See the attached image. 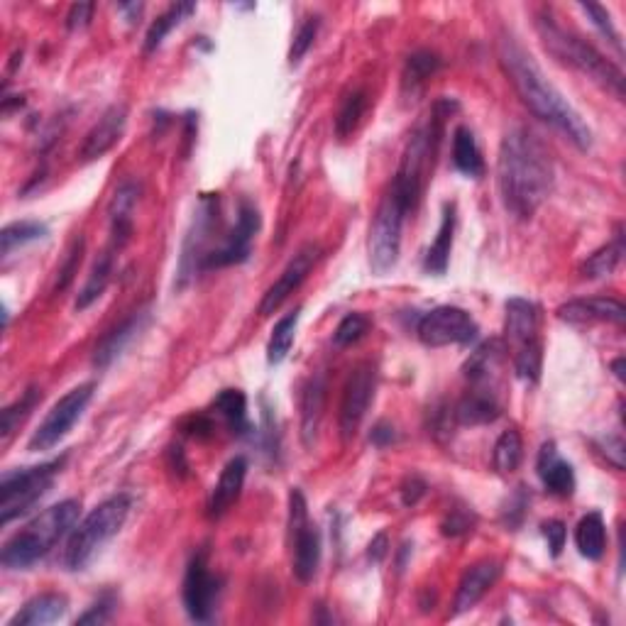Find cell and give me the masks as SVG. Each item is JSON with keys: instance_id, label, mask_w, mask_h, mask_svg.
Returning a JSON list of instances; mask_svg holds the SVG:
<instances>
[{"instance_id": "obj_1", "label": "cell", "mask_w": 626, "mask_h": 626, "mask_svg": "<svg viewBox=\"0 0 626 626\" xmlns=\"http://www.w3.org/2000/svg\"><path fill=\"white\" fill-rule=\"evenodd\" d=\"M556 169L541 137L512 128L502 137L497 157V186L504 208L519 221H529L551 196Z\"/></svg>"}, {"instance_id": "obj_2", "label": "cell", "mask_w": 626, "mask_h": 626, "mask_svg": "<svg viewBox=\"0 0 626 626\" xmlns=\"http://www.w3.org/2000/svg\"><path fill=\"white\" fill-rule=\"evenodd\" d=\"M499 64L504 74L512 81L514 91L519 93L521 103L529 108L536 118L556 128L573 142L582 152L592 147V130L582 120V115L568 103V98L560 93L551 81L546 79L543 69L538 67L536 59L526 52L514 37H504L499 42Z\"/></svg>"}, {"instance_id": "obj_3", "label": "cell", "mask_w": 626, "mask_h": 626, "mask_svg": "<svg viewBox=\"0 0 626 626\" xmlns=\"http://www.w3.org/2000/svg\"><path fill=\"white\" fill-rule=\"evenodd\" d=\"M81 502L79 499H64L42 512L40 516L23 526L0 551V563L8 570H27L62 541L64 536L71 534L79 521Z\"/></svg>"}, {"instance_id": "obj_4", "label": "cell", "mask_w": 626, "mask_h": 626, "mask_svg": "<svg viewBox=\"0 0 626 626\" xmlns=\"http://www.w3.org/2000/svg\"><path fill=\"white\" fill-rule=\"evenodd\" d=\"M536 30L541 35L543 47L548 54L558 59V62L568 64V67L578 69L580 74L590 76L595 84H600L602 89H607L614 98L624 101V74L622 69L614 67L609 59H604V54L597 52L590 42L580 40L573 32L563 30L556 20L548 15V18L536 20Z\"/></svg>"}, {"instance_id": "obj_5", "label": "cell", "mask_w": 626, "mask_h": 626, "mask_svg": "<svg viewBox=\"0 0 626 626\" xmlns=\"http://www.w3.org/2000/svg\"><path fill=\"white\" fill-rule=\"evenodd\" d=\"M130 507H133V499L128 494H115V497H108L106 502L98 504L96 509H91L84 516V521L71 531L67 548H64V568L71 573L84 570L96 558V553L113 536L120 534V529L128 521Z\"/></svg>"}, {"instance_id": "obj_6", "label": "cell", "mask_w": 626, "mask_h": 626, "mask_svg": "<svg viewBox=\"0 0 626 626\" xmlns=\"http://www.w3.org/2000/svg\"><path fill=\"white\" fill-rule=\"evenodd\" d=\"M64 463H67V455L57 460H47L42 465H32V468L5 472L0 477V524H10L18 516L30 512L52 490Z\"/></svg>"}, {"instance_id": "obj_7", "label": "cell", "mask_w": 626, "mask_h": 626, "mask_svg": "<svg viewBox=\"0 0 626 626\" xmlns=\"http://www.w3.org/2000/svg\"><path fill=\"white\" fill-rule=\"evenodd\" d=\"M406 203L394 194L392 189L384 194L375 213V221L370 225V265L377 274L389 272L399 260V250H402V228L406 216H409Z\"/></svg>"}, {"instance_id": "obj_8", "label": "cell", "mask_w": 626, "mask_h": 626, "mask_svg": "<svg viewBox=\"0 0 626 626\" xmlns=\"http://www.w3.org/2000/svg\"><path fill=\"white\" fill-rule=\"evenodd\" d=\"M218 223H221V199H218V194H203L189 233L184 238V247H181L177 272L179 289H184L196 277V272H203V262L213 250L211 238L218 230Z\"/></svg>"}, {"instance_id": "obj_9", "label": "cell", "mask_w": 626, "mask_h": 626, "mask_svg": "<svg viewBox=\"0 0 626 626\" xmlns=\"http://www.w3.org/2000/svg\"><path fill=\"white\" fill-rule=\"evenodd\" d=\"M289 536L291 551H294V575L301 582H311L321 565L323 543L321 531L309 521V504H306L304 492L296 487L289 492Z\"/></svg>"}, {"instance_id": "obj_10", "label": "cell", "mask_w": 626, "mask_h": 626, "mask_svg": "<svg viewBox=\"0 0 626 626\" xmlns=\"http://www.w3.org/2000/svg\"><path fill=\"white\" fill-rule=\"evenodd\" d=\"M93 392H96V384L93 382L79 384V387L69 389V392L49 409V414L42 419V424L37 426L35 433H32L27 448H30L32 453H40V450H49L57 446L59 441H64V438L69 436L71 428L76 426V421H79L81 416H84V411L89 409Z\"/></svg>"}, {"instance_id": "obj_11", "label": "cell", "mask_w": 626, "mask_h": 626, "mask_svg": "<svg viewBox=\"0 0 626 626\" xmlns=\"http://www.w3.org/2000/svg\"><path fill=\"white\" fill-rule=\"evenodd\" d=\"M419 340L426 348H446V345H468L477 338V323L465 309L458 306H438L419 321Z\"/></svg>"}, {"instance_id": "obj_12", "label": "cell", "mask_w": 626, "mask_h": 626, "mask_svg": "<svg viewBox=\"0 0 626 626\" xmlns=\"http://www.w3.org/2000/svg\"><path fill=\"white\" fill-rule=\"evenodd\" d=\"M260 211L252 201L243 199L238 206V218L235 225L228 230V235H223L221 245L206 257L203 262V272L206 269H221L230 265H243L247 262L252 252V240H255L257 230H260Z\"/></svg>"}, {"instance_id": "obj_13", "label": "cell", "mask_w": 626, "mask_h": 626, "mask_svg": "<svg viewBox=\"0 0 626 626\" xmlns=\"http://www.w3.org/2000/svg\"><path fill=\"white\" fill-rule=\"evenodd\" d=\"M377 389V370L370 362H362L350 372L348 382L343 389V402H340V436L343 441L355 438L370 411L372 399Z\"/></svg>"}, {"instance_id": "obj_14", "label": "cell", "mask_w": 626, "mask_h": 626, "mask_svg": "<svg viewBox=\"0 0 626 626\" xmlns=\"http://www.w3.org/2000/svg\"><path fill=\"white\" fill-rule=\"evenodd\" d=\"M218 595H221V580L208 568V553H196L189 568H186L184 590H181L186 614L194 622H208L213 617V609H216Z\"/></svg>"}, {"instance_id": "obj_15", "label": "cell", "mask_w": 626, "mask_h": 626, "mask_svg": "<svg viewBox=\"0 0 626 626\" xmlns=\"http://www.w3.org/2000/svg\"><path fill=\"white\" fill-rule=\"evenodd\" d=\"M316 260H318L316 245L301 247V250L291 257L289 265L284 267V272L279 274L277 282H274L272 287L265 291V296H262L260 316H272V313L277 311L279 306H282L284 301H287L289 296L301 287V284H304V279L309 277V272L313 269V265H316Z\"/></svg>"}, {"instance_id": "obj_16", "label": "cell", "mask_w": 626, "mask_h": 626, "mask_svg": "<svg viewBox=\"0 0 626 626\" xmlns=\"http://www.w3.org/2000/svg\"><path fill=\"white\" fill-rule=\"evenodd\" d=\"M125 125H128V108L123 103H115L108 108L106 113L98 118V123L89 130V135L84 137V145H81L79 157L84 162H93V159H101L103 155L113 150L120 142V137L125 133Z\"/></svg>"}, {"instance_id": "obj_17", "label": "cell", "mask_w": 626, "mask_h": 626, "mask_svg": "<svg viewBox=\"0 0 626 626\" xmlns=\"http://www.w3.org/2000/svg\"><path fill=\"white\" fill-rule=\"evenodd\" d=\"M499 575H502V563H499V560L487 558V560H480V563L470 565V568L465 570L463 580H460L458 592H455L453 612H450V617H460V614L470 612V609L492 590L494 582L499 580Z\"/></svg>"}, {"instance_id": "obj_18", "label": "cell", "mask_w": 626, "mask_h": 626, "mask_svg": "<svg viewBox=\"0 0 626 626\" xmlns=\"http://www.w3.org/2000/svg\"><path fill=\"white\" fill-rule=\"evenodd\" d=\"M560 321L575 323V326H587V323H612V326H624L626 309L617 299L607 296H590V299L568 301L558 309Z\"/></svg>"}, {"instance_id": "obj_19", "label": "cell", "mask_w": 626, "mask_h": 626, "mask_svg": "<svg viewBox=\"0 0 626 626\" xmlns=\"http://www.w3.org/2000/svg\"><path fill=\"white\" fill-rule=\"evenodd\" d=\"M147 323H150V309H140L130 318H125L118 328H113V331L96 345L93 365H96L98 370H106L108 365H113V362L125 353V348L145 331Z\"/></svg>"}, {"instance_id": "obj_20", "label": "cell", "mask_w": 626, "mask_h": 626, "mask_svg": "<svg viewBox=\"0 0 626 626\" xmlns=\"http://www.w3.org/2000/svg\"><path fill=\"white\" fill-rule=\"evenodd\" d=\"M536 470L543 487L551 494H556V497H570V494L575 492L573 465L565 463V460L560 458L556 443L553 441L543 443L541 450H538Z\"/></svg>"}, {"instance_id": "obj_21", "label": "cell", "mask_w": 626, "mask_h": 626, "mask_svg": "<svg viewBox=\"0 0 626 626\" xmlns=\"http://www.w3.org/2000/svg\"><path fill=\"white\" fill-rule=\"evenodd\" d=\"M504 336L507 343L516 350L536 343L538 338V306L529 299H509L507 301V321H504Z\"/></svg>"}, {"instance_id": "obj_22", "label": "cell", "mask_w": 626, "mask_h": 626, "mask_svg": "<svg viewBox=\"0 0 626 626\" xmlns=\"http://www.w3.org/2000/svg\"><path fill=\"white\" fill-rule=\"evenodd\" d=\"M245 477H247V460L243 458V455H238V458H233L228 465H225L221 477H218V482L213 485L211 497H208V516H211V519L223 516L235 502H238L240 492H243V485H245Z\"/></svg>"}, {"instance_id": "obj_23", "label": "cell", "mask_w": 626, "mask_h": 626, "mask_svg": "<svg viewBox=\"0 0 626 626\" xmlns=\"http://www.w3.org/2000/svg\"><path fill=\"white\" fill-rule=\"evenodd\" d=\"M502 414V404H499L497 392L494 389L472 387L458 406H455V419L463 426H485L499 419Z\"/></svg>"}, {"instance_id": "obj_24", "label": "cell", "mask_w": 626, "mask_h": 626, "mask_svg": "<svg viewBox=\"0 0 626 626\" xmlns=\"http://www.w3.org/2000/svg\"><path fill=\"white\" fill-rule=\"evenodd\" d=\"M504 353H507V348H504L502 340H487L470 355L463 370L472 387L494 389V377L502 367Z\"/></svg>"}, {"instance_id": "obj_25", "label": "cell", "mask_w": 626, "mask_h": 626, "mask_svg": "<svg viewBox=\"0 0 626 626\" xmlns=\"http://www.w3.org/2000/svg\"><path fill=\"white\" fill-rule=\"evenodd\" d=\"M323 409H326V377L318 372L306 382L304 392H301V438H304L306 448L316 443Z\"/></svg>"}, {"instance_id": "obj_26", "label": "cell", "mask_w": 626, "mask_h": 626, "mask_svg": "<svg viewBox=\"0 0 626 626\" xmlns=\"http://www.w3.org/2000/svg\"><path fill=\"white\" fill-rule=\"evenodd\" d=\"M69 612V600L59 592H45V595L32 597L30 602L10 619L8 626H45L54 624Z\"/></svg>"}, {"instance_id": "obj_27", "label": "cell", "mask_w": 626, "mask_h": 626, "mask_svg": "<svg viewBox=\"0 0 626 626\" xmlns=\"http://www.w3.org/2000/svg\"><path fill=\"white\" fill-rule=\"evenodd\" d=\"M453 238H455V203H446L443 208V221L438 228L436 240L426 252L424 269L433 277H443L450 265V252H453Z\"/></svg>"}, {"instance_id": "obj_28", "label": "cell", "mask_w": 626, "mask_h": 626, "mask_svg": "<svg viewBox=\"0 0 626 626\" xmlns=\"http://www.w3.org/2000/svg\"><path fill=\"white\" fill-rule=\"evenodd\" d=\"M115 255H118V250H113V247L108 245V250L101 252V255H98V260L93 262L89 279H86L84 289L79 291V299H76V311L89 309L93 301L101 299L103 291L108 289V284H111V277H113Z\"/></svg>"}, {"instance_id": "obj_29", "label": "cell", "mask_w": 626, "mask_h": 626, "mask_svg": "<svg viewBox=\"0 0 626 626\" xmlns=\"http://www.w3.org/2000/svg\"><path fill=\"white\" fill-rule=\"evenodd\" d=\"M575 546L580 556L587 560H600L607 551V526L600 512H590L582 516L580 524L575 526Z\"/></svg>"}, {"instance_id": "obj_30", "label": "cell", "mask_w": 626, "mask_h": 626, "mask_svg": "<svg viewBox=\"0 0 626 626\" xmlns=\"http://www.w3.org/2000/svg\"><path fill=\"white\" fill-rule=\"evenodd\" d=\"M453 164L458 172L465 174V177L477 179L485 174V159H482L475 135H472V130L465 128V125H460L453 135Z\"/></svg>"}, {"instance_id": "obj_31", "label": "cell", "mask_w": 626, "mask_h": 626, "mask_svg": "<svg viewBox=\"0 0 626 626\" xmlns=\"http://www.w3.org/2000/svg\"><path fill=\"white\" fill-rule=\"evenodd\" d=\"M213 409L228 424L233 436H247L250 433V419H247V397L240 389H223L213 402Z\"/></svg>"}, {"instance_id": "obj_32", "label": "cell", "mask_w": 626, "mask_h": 626, "mask_svg": "<svg viewBox=\"0 0 626 626\" xmlns=\"http://www.w3.org/2000/svg\"><path fill=\"white\" fill-rule=\"evenodd\" d=\"M196 13V3H174L169 5L167 10H164L162 15L155 20V23L150 25V30H147V37H145V52H155L157 47H162V42L167 40L169 32L174 30V27H179L184 20H189L191 15Z\"/></svg>"}, {"instance_id": "obj_33", "label": "cell", "mask_w": 626, "mask_h": 626, "mask_svg": "<svg viewBox=\"0 0 626 626\" xmlns=\"http://www.w3.org/2000/svg\"><path fill=\"white\" fill-rule=\"evenodd\" d=\"M622 255H624V235H622V230H617L612 243H607L597 252H592V255L582 262L580 274L587 279L609 277V274L617 269L619 262H622Z\"/></svg>"}, {"instance_id": "obj_34", "label": "cell", "mask_w": 626, "mask_h": 626, "mask_svg": "<svg viewBox=\"0 0 626 626\" xmlns=\"http://www.w3.org/2000/svg\"><path fill=\"white\" fill-rule=\"evenodd\" d=\"M301 309L287 313L277 321V326L272 328V336H269L267 343V362L269 365H282L287 360L291 345H294L296 338V326H299Z\"/></svg>"}, {"instance_id": "obj_35", "label": "cell", "mask_w": 626, "mask_h": 626, "mask_svg": "<svg viewBox=\"0 0 626 626\" xmlns=\"http://www.w3.org/2000/svg\"><path fill=\"white\" fill-rule=\"evenodd\" d=\"M49 228L40 221H18L5 225L3 233H0V255L8 257L10 252L25 247L27 243H35V240L47 238Z\"/></svg>"}, {"instance_id": "obj_36", "label": "cell", "mask_w": 626, "mask_h": 626, "mask_svg": "<svg viewBox=\"0 0 626 626\" xmlns=\"http://www.w3.org/2000/svg\"><path fill=\"white\" fill-rule=\"evenodd\" d=\"M521 460H524V441H521L519 431L509 428V431H504L502 436L497 438V443H494L492 453L494 470L502 472V475H509V472L519 468Z\"/></svg>"}, {"instance_id": "obj_37", "label": "cell", "mask_w": 626, "mask_h": 626, "mask_svg": "<svg viewBox=\"0 0 626 626\" xmlns=\"http://www.w3.org/2000/svg\"><path fill=\"white\" fill-rule=\"evenodd\" d=\"M438 69H441V57H438L436 52L421 49V52L411 54V57L406 59L404 69V89L406 91L411 89V93H416Z\"/></svg>"}, {"instance_id": "obj_38", "label": "cell", "mask_w": 626, "mask_h": 626, "mask_svg": "<svg viewBox=\"0 0 626 626\" xmlns=\"http://www.w3.org/2000/svg\"><path fill=\"white\" fill-rule=\"evenodd\" d=\"M40 399H42L40 389L30 387L23 394V397L18 399V402L5 406L3 414H0V436H3V443L10 441V436L15 433V428H18L27 419V416H30V411L35 409Z\"/></svg>"}, {"instance_id": "obj_39", "label": "cell", "mask_w": 626, "mask_h": 626, "mask_svg": "<svg viewBox=\"0 0 626 626\" xmlns=\"http://www.w3.org/2000/svg\"><path fill=\"white\" fill-rule=\"evenodd\" d=\"M365 108H367L365 91H360V89L350 91L348 96L343 98V103H340V111L336 115V135L340 137V140H348V137L355 133L360 118L365 115Z\"/></svg>"}, {"instance_id": "obj_40", "label": "cell", "mask_w": 626, "mask_h": 626, "mask_svg": "<svg viewBox=\"0 0 626 626\" xmlns=\"http://www.w3.org/2000/svg\"><path fill=\"white\" fill-rule=\"evenodd\" d=\"M514 370L524 382L534 384V382L541 380V370H543V343L541 340H536V343L516 350L514 353Z\"/></svg>"}, {"instance_id": "obj_41", "label": "cell", "mask_w": 626, "mask_h": 626, "mask_svg": "<svg viewBox=\"0 0 626 626\" xmlns=\"http://www.w3.org/2000/svg\"><path fill=\"white\" fill-rule=\"evenodd\" d=\"M370 326L372 323L365 313H348V316L338 323L336 333H333V343H336L338 348H350V345H355L358 340L367 336Z\"/></svg>"}, {"instance_id": "obj_42", "label": "cell", "mask_w": 626, "mask_h": 626, "mask_svg": "<svg viewBox=\"0 0 626 626\" xmlns=\"http://www.w3.org/2000/svg\"><path fill=\"white\" fill-rule=\"evenodd\" d=\"M580 10L587 15V18H590V23L602 32V37H607L609 45L622 54V40H619V32H617V27H614L612 18H609L607 10L597 3H580Z\"/></svg>"}, {"instance_id": "obj_43", "label": "cell", "mask_w": 626, "mask_h": 626, "mask_svg": "<svg viewBox=\"0 0 626 626\" xmlns=\"http://www.w3.org/2000/svg\"><path fill=\"white\" fill-rule=\"evenodd\" d=\"M318 27H321V20L318 18H309L304 25L299 27V32L294 35V42H291V49H289L291 67H296V64L306 57V52L313 47V42H316V35H318Z\"/></svg>"}, {"instance_id": "obj_44", "label": "cell", "mask_w": 626, "mask_h": 626, "mask_svg": "<svg viewBox=\"0 0 626 626\" xmlns=\"http://www.w3.org/2000/svg\"><path fill=\"white\" fill-rule=\"evenodd\" d=\"M115 604H118V600H115L113 592H103V595L91 604L89 612H84L79 619H76V624H81V626L84 624H108L113 619Z\"/></svg>"}, {"instance_id": "obj_45", "label": "cell", "mask_w": 626, "mask_h": 626, "mask_svg": "<svg viewBox=\"0 0 626 626\" xmlns=\"http://www.w3.org/2000/svg\"><path fill=\"white\" fill-rule=\"evenodd\" d=\"M81 255H84V238H76L74 245H71V250L67 252V260H64L62 269H59L57 291L67 289L69 284H71V279H74L76 269H79V265H81Z\"/></svg>"}, {"instance_id": "obj_46", "label": "cell", "mask_w": 626, "mask_h": 626, "mask_svg": "<svg viewBox=\"0 0 626 626\" xmlns=\"http://www.w3.org/2000/svg\"><path fill=\"white\" fill-rule=\"evenodd\" d=\"M472 531V514L468 509H450V514L443 521V534L446 536H460Z\"/></svg>"}, {"instance_id": "obj_47", "label": "cell", "mask_w": 626, "mask_h": 626, "mask_svg": "<svg viewBox=\"0 0 626 626\" xmlns=\"http://www.w3.org/2000/svg\"><path fill=\"white\" fill-rule=\"evenodd\" d=\"M543 536H546L548 548H551V556L558 558L565 548V536H568V529H565L563 521L551 519L543 524Z\"/></svg>"}, {"instance_id": "obj_48", "label": "cell", "mask_w": 626, "mask_h": 626, "mask_svg": "<svg viewBox=\"0 0 626 626\" xmlns=\"http://www.w3.org/2000/svg\"><path fill=\"white\" fill-rule=\"evenodd\" d=\"M179 428L189 438H208L213 433V421L206 414H191L181 421Z\"/></svg>"}, {"instance_id": "obj_49", "label": "cell", "mask_w": 626, "mask_h": 626, "mask_svg": "<svg viewBox=\"0 0 626 626\" xmlns=\"http://www.w3.org/2000/svg\"><path fill=\"white\" fill-rule=\"evenodd\" d=\"M93 10H96V5L93 3H74L71 5L69 15H67V30L69 32L86 30V27L91 25Z\"/></svg>"}, {"instance_id": "obj_50", "label": "cell", "mask_w": 626, "mask_h": 626, "mask_svg": "<svg viewBox=\"0 0 626 626\" xmlns=\"http://www.w3.org/2000/svg\"><path fill=\"white\" fill-rule=\"evenodd\" d=\"M602 453L607 455V463H612L617 470H624V438L622 436H607L600 443Z\"/></svg>"}, {"instance_id": "obj_51", "label": "cell", "mask_w": 626, "mask_h": 626, "mask_svg": "<svg viewBox=\"0 0 626 626\" xmlns=\"http://www.w3.org/2000/svg\"><path fill=\"white\" fill-rule=\"evenodd\" d=\"M426 494V482L419 480V477H409V480L402 485V502L406 507H414L419 504V499Z\"/></svg>"}, {"instance_id": "obj_52", "label": "cell", "mask_w": 626, "mask_h": 626, "mask_svg": "<svg viewBox=\"0 0 626 626\" xmlns=\"http://www.w3.org/2000/svg\"><path fill=\"white\" fill-rule=\"evenodd\" d=\"M370 441L375 443L377 448H387V446H392L394 441H397V431H394V426L387 424V421H380V424L372 428Z\"/></svg>"}, {"instance_id": "obj_53", "label": "cell", "mask_w": 626, "mask_h": 626, "mask_svg": "<svg viewBox=\"0 0 626 626\" xmlns=\"http://www.w3.org/2000/svg\"><path fill=\"white\" fill-rule=\"evenodd\" d=\"M387 548H389L387 534H377L375 538H372L370 551H367V558H370L372 563H382L384 556H387Z\"/></svg>"}, {"instance_id": "obj_54", "label": "cell", "mask_w": 626, "mask_h": 626, "mask_svg": "<svg viewBox=\"0 0 626 626\" xmlns=\"http://www.w3.org/2000/svg\"><path fill=\"white\" fill-rule=\"evenodd\" d=\"M142 8H145V5H142V3H120V5H118L120 13H130V15H128V23H135V20L140 18Z\"/></svg>"}, {"instance_id": "obj_55", "label": "cell", "mask_w": 626, "mask_h": 626, "mask_svg": "<svg viewBox=\"0 0 626 626\" xmlns=\"http://www.w3.org/2000/svg\"><path fill=\"white\" fill-rule=\"evenodd\" d=\"M612 370H614V375H617V380L624 382V358L614 360L612 362Z\"/></svg>"}]
</instances>
